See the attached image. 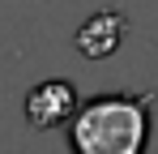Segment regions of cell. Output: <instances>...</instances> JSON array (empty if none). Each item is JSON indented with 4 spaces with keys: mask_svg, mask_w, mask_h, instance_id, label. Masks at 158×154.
I'll return each instance as SVG.
<instances>
[{
    "mask_svg": "<svg viewBox=\"0 0 158 154\" xmlns=\"http://www.w3.org/2000/svg\"><path fill=\"white\" fill-rule=\"evenodd\" d=\"M154 94H98L77 107L69 128L73 154H145Z\"/></svg>",
    "mask_w": 158,
    "mask_h": 154,
    "instance_id": "cell-1",
    "label": "cell"
},
{
    "mask_svg": "<svg viewBox=\"0 0 158 154\" xmlns=\"http://www.w3.org/2000/svg\"><path fill=\"white\" fill-rule=\"evenodd\" d=\"M77 90L69 86V81H39L34 90L26 94V120L30 128H56V124H69L73 116H77Z\"/></svg>",
    "mask_w": 158,
    "mask_h": 154,
    "instance_id": "cell-2",
    "label": "cell"
},
{
    "mask_svg": "<svg viewBox=\"0 0 158 154\" xmlns=\"http://www.w3.org/2000/svg\"><path fill=\"white\" fill-rule=\"evenodd\" d=\"M124 34H128V17L124 13H115V9H103V13H94V17H85L77 26V51L85 60H107V56H115L120 43H124Z\"/></svg>",
    "mask_w": 158,
    "mask_h": 154,
    "instance_id": "cell-3",
    "label": "cell"
}]
</instances>
